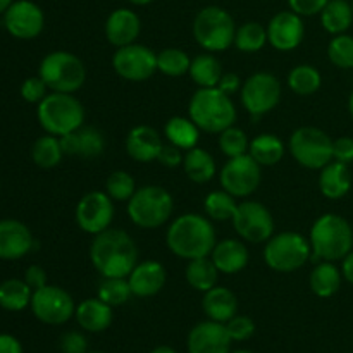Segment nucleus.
Masks as SVG:
<instances>
[{
    "label": "nucleus",
    "instance_id": "obj_19",
    "mask_svg": "<svg viewBox=\"0 0 353 353\" xmlns=\"http://www.w3.org/2000/svg\"><path fill=\"white\" fill-rule=\"evenodd\" d=\"M231 343L226 326L210 319L195 324L186 338L188 353H231Z\"/></svg>",
    "mask_w": 353,
    "mask_h": 353
},
{
    "label": "nucleus",
    "instance_id": "obj_30",
    "mask_svg": "<svg viewBox=\"0 0 353 353\" xmlns=\"http://www.w3.org/2000/svg\"><path fill=\"white\" fill-rule=\"evenodd\" d=\"M183 169H185V174L193 183H199V185L209 183L217 172V165L212 155L200 147H193L185 152Z\"/></svg>",
    "mask_w": 353,
    "mask_h": 353
},
{
    "label": "nucleus",
    "instance_id": "obj_1",
    "mask_svg": "<svg viewBox=\"0 0 353 353\" xmlns=\"http://www.w3.org/2000/svg\"><path fill=\"white\" fill-rule=\"evenodd\" d=\"M90 261L102 278H128L138 264V247L126 231L109 228L93 236Z\"/></svg>",
    "mask_w": 353,
    "mask_h": 353
},
{
    "label": "nucleus",
    "instance_id": "obj_18",
    "mask_svg": "<svg viewBox=\"0 0 353 353\" xmlns=\"http://www.w3.org/2000/svg\"><path fill=\"white\" fill-rule=\"evenodd\" d=\"M268 43L279 52L295 50L305 37V24L302 16L293 10L274 14L268 24Z\"/></svg>",
    "mask_w": 353,
    "mask_h": 353
},
{
    "label": "nucleus",
    "instance_id": "obj_25",
    "mask_svg": "<svg viewBox=\"0 0 353 353\" xmlns=\"http://www.w3.org/2000/svg\"><path fill=\"white\" fill-rule=\"evenodd\" d=\"M65 155H76L83 159L99 157L105 148V138L102 131L93 126H81L72 133L61 137Z\"/></svg>",
    "mask_w": 353,
    "mask_h": 353
},
{
    "label": "nucleus",
    "instance_id": "obj_29",
    "mask_svg": "<svg viewBox=\"0 0 353 353\" xmlns=\"http://www.w3.org/2000/svg\"><path fill=\"white\" fill-rule=\"evenodd\" d=\"M343 272L334 265V262L319 261L309 276V286L319 299H330L341 288Z\"/></svg>",
    "mask_w": 353,
    "mask_h": 353
},
{
    "label": "nucleus",
    "instance_id": "obj_9",
    "mask_svg": "<svg viewBox=\"0 0 353 353\" xmlns=\"http://www.w3.org/2000/svg\"><path fill=\"white\" fill-rule=\"evenodd\" d=\"M38 76L43 79L50 92L76 93L85 85L86 69L76 54L55 50L41 59Z\"/></svg>",
    "mask_w": 353,
    "mask_h": 353
},
{
    "label": "nucleus",
    "instance_id": "obj_8",
    "mask_svg": "<svg viewBox=\"0 0 353 353\" xmlns=\"http://www.w3.org/2000/svg\"><path fill=\"white\" fill-rule=\"evenodd\" d=\"M310 257H312V247L309 238L296 231L272 234L264 245V261L268 268L283 274L302 269Z\"/></svg>",
    "mask_w": 353,
    "mask_h": 353
},
{
    "label": "nucleus",
    "instance_id": "obj_37",
    "mask_svg": "<svg viewBox=\"0 0 353 353\" xmlns=\"http://www.w3.org/2000/svg\"><path fill=\"white\" fill-rule=\"evenodd\" d=\"M64 155L61 138L54 134H43L31 147V159L41 169H52L59 165Z\"/></svg>",
    "mask_w": 353,
    "mask_h": 353
},
{
    "label": "nucleus",
    "instance_id": "obj_42",
    "mask_svg": "<svg viewBox=\"0 0 353 353\" xmlns=\"http://www.w3.org/2000/svg\"><path fill=\"white\" fill-rule=\"evenodd\" d=\"M97 296L107 305L119 307L133 296V292L128 278H103L99 285Z\"/></svg>",
    "mask_w": 353,
    "mask_h": 353
},
{
    "label": "nucleus",
    "instance_id": "obj_24",
    "mask_svg": "<svg viewBox=\"0 0 353 353\" xmlns=\"http://www.w3.org/2000/svg\"><path fill=\"white\" fill-rule=\"evenodd\" d=\"M209 257L212 259L214 265L221 274H238L248 265L250 252L241 240L226 238V240L217 241Z\"/></svg>",
    "mask_w": 353,
    "mask_h": 353
},
{
    "label": "nucleus",
    "instance_id": "obj_41",
    "mask_svg": "<svg viewBox=\"0 0 353 353\" xmlns=\"http://www.w3.org/2000/svg\"><path fill=\"white\" fill-rule=\"evenodd\" d=\"M190 64H192V59L181 48L169 47L157 54V71L171 78L186 74L190 71Z\"/></svg>",
    "mask_w": 353,
    "mask_h": 353
},
{
    "label": "nucleus",
    "instance_id": "obj_44",
    "mask_svg": "<svg viewBox=\"0 0 353 353\" xmlns=\"http://www.w3.org/2000/svg\"><path fill=\"white\" fill-rule=\"evenodd\" d=\"M327 59L338 69H353V37L341 33L334 34L327 45Z\"/></svg>",
    "mask_w": 353,
    "mask_h": 353
},
{
    "label": "nucleus",
    "instance_id": "obj_28",
    "mask_svg": "<svg viewBox=\"0 0 353 353\" xmlns=\"http://www.w3.org/2000/svg\"><path fill=\"white\" fill-rule=\"evenodd\" d=\"M319 190L326 199L340 200L352 190V174L347 164L331 161L321 169Z\"/></svg>",
    "mask_w": 353,
    "mask_h": 353
},
{
    "label": "nucleus",
    "instance_id": "obj_21",
    "mask_svg": "<svg viewBox=\"0 0 353 353\" xmlns=\"http://www.w3.org/2000/svg\"><path fill=\"white\" fill-rule=\"evenodd\" d=\"M103 31H105V38L110 45H114L116 48L126 47V45L134 43L140 37V16L128 7H119L107 16Z\"/></svg>",
    "mask_w": 353,
    "mask_h": 353
},
{
    "label": "nucleus",
    "instance_id": "obj_2",
    "mask_svg": "<svg viewBox=\"0 0 353 353\" xmlns=\"http://www.w3.org/2000/svg\"><path fill=\"white\" fill-rule=\"evenodd\" d=\"M168 248L179 259L209 257L217 243V234L209 217L202 214H183L171 223L165 233Z\"/></svg>",
    "mask_w": 353,
    "mask_h": 353
},
{
    "label": "nucleus",
    "instance_id": "obj_47",
    "mask_svg": "<svg viewBox=\"0 0 353 353\" xmlns=\"http://www.w3.org/2000/svg\"><path fill=\"white\" fill-rule=\"evenodd\" d=\"M48 95V86L40 76H31L21 85V97L28 103H40Z\"/></svg>",
    "mask_w": 353,
    "mask_h": 353
},
{
    "label": "nucleus",
    "instance_id": "obj_13",
    "mask_svg": "<svg viewBox=\"0 0 353 353\" xmlns=\"http://www.w3.org/2000/svg\"><path fill=\"white\" fill-rule=\"evenodd\" d=\"M221 186L234 199H247L261 186L262 165L250 154L228 159L221 169Z\"/></svg>",
    "mask_w": 353,
    "mask_h": 353
},
{
    "label": "nucleus",
    "instance_id": "obj_3",
    "mask_svg": "<svg viewBox=\"0 0 353 353\" xmlns=\"http://www.w3.org/2000/svg\"><path fill=\"white\" fill-rule=\"evenodd\" d=\"M309 241L317 261H343L353 250V228L340 214H323L314 221Z\"/></svg>",
    "mask_w": 353,
    "mask_h": 353
},
{
    "label": "nucleus",
    "instance_id": "obj_33",
    "mask_svg": "<svg viewBox=\"0 0 353 353\" xmlns=\"http://www.w3.org/2000/svg\"><path fill=\"white\" fill-rule=\"evenodd\" d=\"M321 24L330 34L347 33L353 24L352 2L348 0H330L321 10Z\"/></svg>",
    "mask_w": 353,
    "mask_h": 353
},
{
    "label": "nucleus",
    "instance_id": "obj_56",
    "mask_svg": "<svg viewBox=\"0 0 353 353\" xmlns=\"http://www.w3.org/2000/svg\"><path fill=\"white\" fill-rule=\"evenodd\" d=\"M150 353H176V350H174V348L168 347V345H162V347L154 348V350H152Z\"/></svg>",
    "mask_w": 353,
    "mask_h": 353
},
{
    "label": "nucleus",
    "instance_id": "obj_43",
    "mask_svg": "<svg viewBox=\"0 0 353 353\" xmlns=\"http://www.w3.org/2000/svg\"><path fill=\"white\" fill-rule=\"evenodd\" d=\"M219 148L228 159L240 157V155L248 154L250 140L241 128H236L233 124L219 133Z\"/></svg>",
    "mask_w": 353,
    "mask_h": 353
},
{
    "label": "nucleus",
    "instance_id": "obj_51",
    "mask_svg": "<svg viewBox=\"0 0 353 353\" xmlns=\"http://www.w3.org/2000/svg\"><path fill=\"white\" fill-rule=\"evenodd\" d=\"M183 150L181 148L174 147L172 143H164L162 145L161 152H159L157 162H161L165 168H178V165H183Z\"/></svg>",
    "mask_w": 353,
    "mask_h": 353
},
{
    "label": "nucleus",
    "instance_id": "obj_17",
    "mask_svg": "<svg viewBox=\"0 0 353 353\" xmlns=\"http://www.w3.org/2000/svg\"><path fill=\"white\" fill-rule=\"evenodd\" d=\"M3 26L17 40H33L43 31L45 14L33 0H14L3 12Z\"/></svg>",
    "mask_w": 353,
    "mask_h": 353
},
{
    "label": "nucleus",
    "instance_id": "obj_62",
    "mask_svg": "<svg viewBox=\"0 0 353 353\" xmlns=\"http://www.w3.org/2000/svg\"><path fill=\"white\" fill-rule=\"evenodd\" d=\"M352 9H353V0H352Z\"/></svg>",
    "mask_w": 353,
    "mask_h": 353
},
{
    "label": "nucleus",
    "instance_id": "obj_32",
    "mask_svg": "<svg viewBox=\"0 0 353 353\" xmlns=\"http://www.w3.org/2000/svg\"><path fill=\"white\" fill-rule=\"evenodd\" d=\"M164 137L169 143L186 152L199 143L200 128L190 117L174 116L165 123Z\"/></svg>",
    "mask_w": 353,
    "mask_h": 353
},
{
    "label": "nucleus",
    "instance_id": "obj_48",
    "mask_svg": "<svg viewBox=\"0 0 353 353\" xmlns=\"http://www.w3.org/2000/svg\"><path fill=\"white\" fill-rule=\"evenodd\" d=\"M62 353H86L88 352V340L79 331H69L61 338Z\"/></svg>",
    "mask_w": 353,
    "mask_h": 353
},
{
    "label": "nucleus",
    "instance_id": "obj_11",
    "mask_svg": "<svg viewBox=\"0 0 353 353\" xmlns=\"http://www.w3.org/2000/svg\"><path fill=\"white\" fill-rule=\"evenodd\" d=\"M281 93V83L274 74L268 71H259L247 78V81L241 85V105L254 119H259L278 107Z\"/></svg>",
    "mask_w": 353,
    "mask_h": 353
},
{
    "label": "nucleus",
    "instance_id": "obj_52",
    "mask_svg": "<svg viewBox=\"0 0 353 353\" xmlns=\"http://www.w3.org/2000/svg\"><path fill=\"white\" fill-rule=\"evenodd\" d=\"M24 281L28 283V286H30L31 290H40L43 288L45 285H48L47 283V272H45L43 268H40V265H30V268L26 269V272H24Z\"/></svg>",
    "mask_w": 353,
    "mask_h": 353
},
{
    "label": "nucleus",
    "instance_id": "obj_45",
    "mask_svg": "<svg viewBox=\"0 0 353 353\" xmlns=\"http://www.w3.org/2000/svg\"><path fill=\"white\" fill-rule=\"evenodd\" d=\"M137 192L134 178L126 171H114L105 181V193L114 202H128Z\"/></svg>",
    "mask_w": 353,
    "mask_h": 353
},
{
    "label": "nucleus",
    "instance_id": "obj_12",
    "mask_svg": "<svg viewBox=\"0 0 353 353\" xmlns=\"http://www.w3.org/2000/svg\"><path fill=\"white\" fill-rule=\"evenodd\" d=\"M231 223L238 236L248 243H265L274 234V217L271 210L255 200L238 203Z\"/></svg>",
    "mask_w": 353,
    "mask_h": 353
},
{
    "label": "nucleus",
    "instance_id": "obj_14",
    "mask_svg": "<svg viewBox=\"0 0 353 353\" xmlns=\"http://www.w3.org/2000/svg\"><path fill=\"white\" fill-rule=\"evenodd\" d=\"M30 307L40 323L50 326L65 324L76 312L72 296L64 288L55 285H45L43 288L34 290Z\"/></svg>",
    "mask_w": 353,
    "mask_h": 353
},
{
    "label": "nucleus",
    "instance_id": "obj_26",
    "mask_svg": "<svg viewBox=\"0 0 353 353\" xmlns=\"http://www.w3.org/2000/svg\"><path fill=\"white\" fill-rule=\"evenodd\" d=\"M202 309L205 312L207 319L216 321V323L226 324L228 321L236 316L238 300L236 295L230 288L224 286H214L209 292L203 293Z\"/></svg>",
    "mask_w": 353,
    "mask_h": 353
},
{
    "label": "nucleus",
    "instance_id": "obj_36",
    "mask_svg": "<svg viewBox=\"0 0 353 353\" xmlns=\"http://www.w3.org/2000/svg\"><path fill=\"white\" fill-rule=\"evenodd\" d=\"M33 290L24 279H6L0 283V307L9 312H21L30 307Z\"/></svg>",
    "mask_w": 353,
    "mask_h": 353
},
{
    "label": "nucleus",
    "instance_id": "obj_35",
    "mask_svg": "<svg viewBox=\"0 0 353 353\" xmlns=\"http://www.w3.org/2000/svg\"><path fill=\"white\" fill-rule=\"evenodd\" d=\"M219 274L217 268L214 265L212 259L210 257H200L193 259V261H188L185 271L186 283L192 286L196 292H209L210 288L217 286V281H219Z\"/></svg>",
    "mask_w": 353,
    "mask_h": 353
},
{
    "label": "nucleus",
    "instance_id": "obj_20",
    "mask_svg": "<svg viewBox=\"0 0 353 353\" xmlns=\"http://www.w3.org/2000/svg\"><path fill=\"white\" fill-rule=\"evenodd\" d=\"M34 247L30 228L17 219L0 221V261H19Z\"/></svg>",
    "mask_w": 353,
    "mask_h": 353
},
{
    "label": "nucleus",
    "instance_id": "obj_27",
    "mask_svg": "<svg viewBox=\"0 0 353 353\" xmlns=\"http://www.w3.org/2000/svg\"><path fill=\"white\" fill-rule=\"evenodd\" d=\"M76 321L81 326V330L88 333H102L109 330L112 324V307L97 296V299L83 300L79 305H76L74 312Z\"/></svg>",
    "mask_w": 353,
    "mask_h": 353
},
{
    "label": "nucleus",
    "instance_id": "obj_6",
    "mask_svg": "<svg viewBox=\"0 0 353 353\" xmlns=\"http://www.w3.org/2000/svg\"><path fill=\"white\" fill-rule=\"evenodd\" d=\"M126 212L134 226L141 230H155L171 219L174 212V200L164 186H141L128 200Z\"/></svg>",
    "mask_w": 353,
    "mask_h": 353
},
{
    "label": "nucleus",
    "instance_id": "obj_60",
    "mask_svg": "<svg viewBox=\"0 0 353 353\" xmlns=\"http://www.w3.org/2000/svg\"><path fill=\"white\" fill-rule=\"evenodd\" d=\"M231 353H252V352H248V350H234V352H231Z\"/></svg>",
    "mask_w": 353,
    "mask_h": 353
},
{
    "label": "nucleus",
    "instance_id": "obj_40",
    "mask_svg": "<svg viewBox=\"0 0 353 353\" xmlns=\"http://www.w3.org/2000/svg\"><path fill=\"white\" fill-rule=\"evenodd\" d=\"M268 43V30L257 21H248L236 28L234 34V47L245 54H255L262 50Z\"/></svg>",
    "mask_w": 353,
    "mask_h": 353
},
{
    "label": "nucleus",
    "instance_id": "obj_49",
    "mask_svg": "<svg viewBox=\"0 0 353 353\" xmlns=\"http://www.w3.org/2000/svg\"><path fill=\"white\" fill-rule=\"evenodd\" d=\"M330 0H288L290 10L296 12L302 17H310L321 14Z\"/></svg>",
    "mask_w": 353,
    "mask_h": 353
},
{
    "label": "nucleus",
    "instance_id": "obj_23",
    "mask_svg": "<svg viewBox=\"0 0 353 353\" xmlns=\"http://www.w3.org/2000/svg\"><path fill=\"white\" fill-rule=\"evenodd\" d=\"M162 141L161 133L155 128L140 124L134 126L126 137V152L133 161L147 164V162L157 161L159 152H161Z\"/></svg>",
    "mask_w": 353,
    "mask_h": 353
},
{
    "label": "nucleus",
    "instance_id": "obj_46",
    "mask_svg": "<svg viewBox=\"0 0 353 353\" xmlns=\"http://www.w3.org/2000/svg\"><path fill=\"white\" fill-rule=\"evenodd\" d=\"M224 326H226L228 334L233 341H247L255 333V323L247 316H234Z\"/></svg>",
    "mask_w": 353,
    "mask_h": 353
},
{
    "label": "nucleus",
    "instance_id": "obj_5",
    "mask_svg": "<svg viewBox=\"0 0 353 353\" xmlns=\"http://www.w3.org/2000/svg\"><path fill=\"white\" fill-rule=\"evenodd\" d=\"M37 117L45 133L61 138L83 126L85 107L72 93L52 92L38 103Z\"/></svg>",
    "mask_w": 353,
    "mask_h": 353
},
{
    "label": "nucleus",
    "instance_id": "obj_54",
    "mask_svg": "<svg viewBox=\"0 0 353 353\" xmlns=\"http://www.w3.org/2000/svg\"><path fill=\"white\" fill-rule=\"evenodd\" d=\"M0 353H23V345L12 334H0Z\"/></svg>",
    "mask_w": 353,
    "mask_h": 353
},
{
    "label": "nucleus",
    "instance_id": "obj_55",
    "mask_svg": "<svg viewBox=\"0 0 353 353\" xmlns=\"http://www.w3.org/2000/svg\"><path fill=\"white\" fill-rule=\"evenodd\" d=\"M341 272H343V279H347L350 285H353V250L343 259Z\"/></svg>",
    "mask_w": 353,
    "mask_h": 353
},
{
    "label": "nucleus",
    "instance_id": "obj_57",
    "mask_svg": "<svg viewBox=\"0 0 353 353\" xmlns=\"http://www.w3.org/2000/svg\"><path fill=\"white\" fill-rule=\"evenodd\" d=\"M126 2H130L131 6L143 7V6H148V3H152V2H154V0H126Z\"/></svg>",
    "mask_w": 353,
    "mask_h": 353
},
{
    "label": "nucleus",
    "instance_id": "obj_39",
    "mask_svg": "<svg viewBox=\"0 0 353 353\" xmlns=\"http://www.w3.org/2000/svg\"><path fill=\"white\" fill-rule=\"evenodd\" d=\"M236 207V199L226 190H214L203 199V210L210 221H231Z\"/></svg>",
    "mask_w": 353,
    "mask_h": 353
},
{
    "label": "nucleus",
    "instance_id": "obj_10",
    "mask_svg": "<svg viewBox=\"0 0 353 353\" xmlns=\"http://www.w3.org/2000/svg\"><path fill=\"white\" fill-rule=\"evenodd\" d=\"M290 154L305 169H323L333 161V140L326 131L302 126L290 137Z\"/></svg>",
    "mask_w": 353,
    "mask_h": 353
},
{
    "label": "nucleus",
    "instance_id": "obj_50",
    "mask_svg": "<svg viewBox=\"0 0 353 353\" xmlns=\"http://www.w3.org/2000/svg\"><path fill=\"white\" fill-rule=\"evenodd\" d=\"M333 161L341 164H352L353 162V138L340 137L333 140Z\"/></svg>",
    "mask_w": 353,
    "mask_h": 353
},
{
    "label": "nucleus",
    "instance_id": "obj_7",
    "mask_svg": "<svg viewBox=\"0 0 353 353\" xmlns=\"http://www.w3.org/2000/svg\"><path fill=\"white\" fill-rule=\"evenodd\" d=\"M193 38L205 52H224L234 45L236 24L233 16L219 6H207L193 19Z\"/></svg>",
    "mask_w": 353,
    "mask_h": 353
},
{
    "label": "nucleus",
    "instance_id": "obj_34",
    "mask_svg": "<svg viewBox=\"0 0 353 353\" xmlns=\"http://www.w3.org/2000/svg\"><path fill=\"white\" fill-rule=\"evenodd\" d=\"M285 150L286 148L281 138L272 133H262L250 141L248 154L262 168H271V165H276L278 162H281V159L285 157Z\"/></svg>",
    "mask_w": 353,
    "mask_h": 353
},
{
    "label": "nucleus",
    "instance_id": "obj_4",
    "mask_svg": "<svg viewBox=\"0 0 353 353\" xmlns=\"http://www.w3.org/2000/svg\"><path fill=\"white\" fill-rule=\"evenodd\" d=\"M188 117L205 133H217L233 126L236 107L233 99L219 88H199L190 99Z\"/></svg>",
    "mask_w": 353,
    "mask_h": 353
},
{
    "label": "nucleus",
    "instance_id": "obj_58",
    "mask_svg": "<svg viewBox=\"0 0 353 353\" xmlns=\"http://www.w3.org/2000/svg\"><path fill=\"white\" fill-rule=\"evenodd\" d=\"M12 2H14V0H0V14H2V16H3V12L9 9L10 3H12Z\"/></svg>",
    "mask_w": 353,
    "mask_h": 353
},
{
    "label": "nucleus",
    "instance_id": "obj_31",
    "mask_svg": "<svg viewBox=\"0 0 353 353\" xmlns=\"http://www.w3.org/2000/svg\"><path fill=\"white\" fill-rule=\"evenodd\" d=\"M188 74L193 79V83L199 85V88H216L224 72L219 59L207 52V54H200L195 59H192Z\"/></svg>",
    "mask_w": 353,
    "mask_h": 353
},
{
    "label": "nucleus",
    "instance_id": "obj_22",
    "mask_svg": "<svg viewBox=\"0 0 353 353\" xmlns=\"http://www.w3.org/2000/svg\"><path fill=\"white\" fill-rule=\"evenodd\" d=\"M165 279H168L165 268L157 261L138 262L137 268L128 276L133 296H138V299L157 295L164 288Z\"/></svg>",
    "mask_w": 353,
    "mask_h": 353
},
{
    "label": "nucleus",
    "instance_id": "obj_61",
    "mask_svg": "<svg viewBox=\"0 0 353 353\" xmlns=\"http://www.w3.org/2000/svg\"><path fill=\"white\" fill-rule=\"evenodd\" d=\"M86 353H105V352H86Z\"/></svg>",
    "mask_w": 353,
    "mask_h": 353
},
{
    "label": "nucleus",
    "instance_id": "obj_53",
    "mask_svg": "<svg viewBox=\"0 0 353 353\" xmlns=\"http://www.w3.org/2000/svg\"><path fill=\"white\" fill-rule=\"evenodd\" d=\"M241 79L240 76L234 74V72H224L223 78H221L219 85H217V88L221 90V92H224L226 95H234V93H240L241 90Z\"/></svg>",
    "mask_w": 353,
    "mask_h": 353
},
{
    "label": "nucleus",
    "instance_id": "obj_38",
    "mask_svg": "<svg viewBox=\"0 0 353 353\" xmlns=\"http://www.w3.org/2000/svg\"><path fill=\"white\" fill-rule=\"evenodd\" d=\"M323 85V76L314 65L300 64L288 72V86L300 97H310Z\"/></svg>",
    "mask_w": 353,
    "mask_h": 353
},
{
    "label": "nucleus",
    "instance_id": "obj_59",
    "mask_svg": "<svg viewBox=\"0 0 353 353\" xmlns=\"http://www.w3.org/2000/svg\"><path fill=\"white\" fill-rule=\"evenodd\" d=\"M348 112H350V116L353 119V92L350 93V99H348Z\"/></svg>",
    "mask_w": 353,
    "mask_h": 353
},
{
    "label": "nucleus",
    "instance_id": "obj_16",
    "mask_svg": "<svg viewBox=\"0 0 353 353\" xmlns=\"http://www.w3.org/2000/svg\"><path fill=\"white\" fill-rule=\"evenodd\" d=\"M114 200L105 192H88L79 199L74 210L76 224L85 233L95 234L109 230L114 219Z\"/></svg>",
    "mask_w": 353,
    "mask_h": 353
},
{
    "label": "nucleus",
    "instance_id": "obj_15",
    "mask_svg": "<svg viewBox=\"0 0 353 353\" xmlns=\"http://www.w3.org/2000/svg\"><path fill=\"white\" fill-rule=\"evenodd\" d=\"M112 68L116 74L126 81H147L157 71V54L147 45L134 41L114 52Z\"/></svg>",
    "mask_w": 353,
    "mask_h": 353
}]
</instances>
